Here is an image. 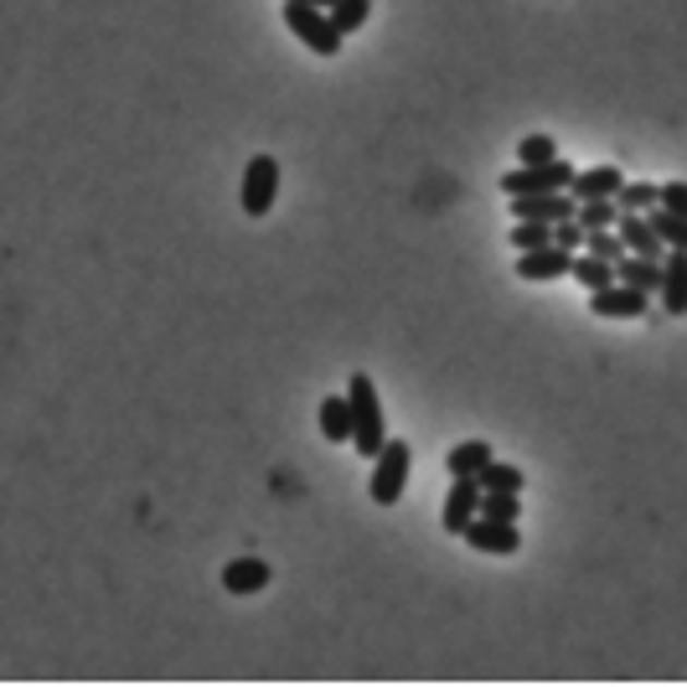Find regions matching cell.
Returning a JSON list of instances; mask_svg holds the SVG:
<instances>
[{"label":"cell","instance_id":"1","mask_svg":"<svg viewBox=\"0 0 687 687\" xmlns=\"http://www.w3.org/2000/svg\"><path fill=\"white\" fill-rule=\"evenodd\" d=\"M347 403H352V445H357V455H362V460H373V455L388 445V419H383V398H377L373 377L352 373Z\"/></svg>","mask_w":687,"mask_h":687},{"label":"cell","instance_id":"2","mask_svg":"<svg viewBox=\"0 0 687 687\" xmlns=\"http://www.w3.org/2000/svg\"><path fill=\"white\" fill-rule=\"evenodd\" d=\"M285 26H290L294 37L311 47L315 58H341V47H347V37L332 26V11H321V5H300V0H285Z\"/></svg>","mask_w":687,"mask_h":687},{"label":"cell","instance_id":"3","mask_svg":"<svg viewBox=\"0 0 687 687\" xmlns=\"http://www.w3.org/2000/svg\"><path fill=\"white\" fill-rule=\"evenodd\" d=\"M409 466H413V450L409 439H388L383 450L373 455V502L377 507H398V496L409 486Z\"/></svg>","mask_w":687,"mask_h":687},{"label":"cell","instance_id":"4","mask_svg":"<svg viewBox=\"0 0 687 687\" xmlns=\"http://www.w3.org/2000/svg\"><path fill=\"white\" fill-rule=\"evenodd\" d=\"M569 181H574V166L564 156H553V160H538V166H517V171H507V177H502V192L507 196L569 192Z\"/></svg>","mask_w":687,"mask_h":687},{"label":"cell","instance_id":"5","mask_svg":"<svg viewBox=\"0 0 687 687\" xmlns=\"http://www.w3.org/2000/svg\"><path fill=\"white\" fill-rule=\"evenodd\" d=\"M275 196H279V160L275 156H254L249 166H243V192H238L243 213L269 217L275 213Z\"/></svg>","mask_w":687,"mask_h":687},{"label":"cell","instance_id":"6","mask_svg":"<svg viewBox=\"0 0 687 687\" xmlns=\"http://www.w3.org/2000/svg\"><path fill=\"white\" fill-rule=\"evenodd\" d=\"M589 311L610 315V321H636V315H651V294L615 279V285H605V290H589Z\"/></svg>","mask_w":687,"mask_h":687},{"label":"cell","instance_id":"7","mask_svg":"<svg viewBox=\"0 0 687 687\" xmlns=\"http://www.w3.org/2000/svg\"><path fill=\"white\" fill-rule=\"evenodd\" d=\"M460 538H466L475 553H517V549H522V532H517V522H496V517H481V511L466 522V532H460Z\"/></svg>","mask_w":687,"mask_h":687},{"label":"cell","instance_id":"8","mask_svg":"<svg viewBox=\"0 0 687 687\" xmlns=\"http://www.w3.org/2000/svg\"><path fill=\"white\" fill-rule=\"evenodd\" d=\"M475 511H481V481H475V475H455L450 496H445V507H439V522H445V532H455V538H460Z\"/></svg>","mask_w":687,"mask_h":687},{"label":"cell","instance_id":"9","mask_svg":"<svg viewBox=\"0 0 687 687\" xmlns=\"http://www.w3.org/2000/svg\"><path fill=\"white\" fill-rule=\"evenodd\" d=\"M574 202L569 192H538V196H511V217L517 222H564L574 217Z\"/></svg>","mask_w":687,"mask_h":687},{"label":"cell","instance_id":"10","mask_svg":"<svg viewBox=\"0 0 687 687\" xmlns=\"http://www.w3.org/2000/svg\"><path fill=\"white\" fill-rule=\"evenodd\" d=\"M569 264H574L569 249L549 243V249H528V254H517V275L543 285V279H569Z\"/></svg>","mask_w":687,"mask_h":687},{"label":"cell","instance_id":"11","mask_svg":"<svg viewBox=\"0 0 687 687\" xmlns=\"http://www.w3.org/2000/svg\"><path fill=\"white\" fill-rule=\"evenodd\" d=\"M662 311L687 315V249H667L662 254Z\"/></svg>","mask_w":687,"mask_h":687},{"label":"cell","instance_id":"12","mask_svg":"<svg viewBox=\"0 0 687 687\" xmlns=\"http://www.w3.org/2000/svg\"><path fill=\"white\" fill-rule=\"evenodd\" d=\"M615 233H620V243H626L630 254H641V258H662V254H667V243L656 238V228L647 222V213H620V217H615Z\"/></svg>","mask_w":687,"mask_h":687},{"label":"cell","instance_id":"13","mask_svg":"<svg viewBox=\"0 0 687 687\" xmlns=\"http://www.w3.org/2000/svg\"><path fill=\"white\" fill-rule=\"evenodd\" d=\"M269 579H275V569L264 558H233L222 569V589L228 594H258V589H269Z\"/></svg>","mask_w":687,"mask_h":687},{"label":"cell","instance_id":"14","mask_svg":"<svg viewBox=\"0 0 687 687\" xmlns=\"http://www.w3.org/2000/svg\"><path fill=\"white\" fill-rule=\"evenodd\" d=\"M620 171L615 166H589V171H574V181H569V196L574 202H589V196H615L620 192Z\"/></svg>","mask_w":687,"mask_h":687},{"label":"cell","instance_id":"15","mask_svg":"<svg viewBox=\"0 0 687 687\" xmlns=\"http://www.w3.org/2000/svg\"><path fill=\"white\" fill-rule=\"evenodd\" d=\"M615 279H620V285H636V290H647V294H656V290H662V258L626 254L620 264H615Z\"/></svg>","mask_w":687,"mask_h":687},{"label":"cell","instance_id":"16","mask_svg":"<svg viewBox=\"0 0 687 687\" xmlns=\"http://www.w3.org/2000/svg\"><path fill=\"white\" fill-rule=\"evenodd\" d=\"M321 434L332 445H352V403L347 398H321Z\"/></svg>","mask_w":687,"mask_h":687},{"label":"cell","instance_id":"17","mask_svg":"<svg viewBox=\"0 0 687 687\" xmlns=\"http://www.w3.org/2000/svg\"><path fill=\"white\" fill-rule=\"evenodd\" d=\"M569 279H579L584 290H605V285H615V264L579 249V254H574V264H569Z\"/></svg>","mask_w":687,"mask_h":687},{"label":"cell","instance_id":"18","mask_svg":"<svg viewBox=\"0 0 687 687\" xmlns=\"http://www.w3.org/2000/svg\"><path fill=\"white\" fill-rule=\"evenodd\" d=\"M475 481H481V491H522V486H528L522 466H507V460H496V455H491L486 466L475 471Z\"/></svg>","mask_w":687,"mask_h":687},{"label":"cell","instance_id":"19","mask_svg":"<svg viewBox=\"0 0 687 687\" xmlns=\"http://www.w3.org/2000/svg\"><path fill=\"white\" fill-rule=\"evenodd\" d=\"M486 460H491L486 439H466V445H455V450L445 455V471H450V475H475Z\"/></svg>","mask_w":687,"mask_h":687},{"label":"cell","instance_id":"20","mask_svg":"<svg viewBox=\"0 0 687 687\" xmlns=\"http://www.w3.org/2000/svg\"><path fill=\"white\" fill-rule=\"evenodd\" d=\"M615 217H620V207H615V196H589V202H579L574 207V222L579 228H615Z\"/></svg>","mask_w":687,"mask_h":687},{"label":"cell","instance_id":"21","mask_svg":"<svg viewBox=\"0 0 687 687\" xmlns=\"http://www.w3.org/2000/svg\"><path fill=\"white\" fill-rule=\"evenodd\" d=\"M647 222L656 228V238H662L667 249H687V217H677L672 207H662V202H656V207L647 213Z\"/></svg>","mask_w":687,"mask_h":687},{"label":"cell","instance_id":"22","mask_svg":"<svg viewBox=\"0 0 687 687\" xmlns=\"http://www.w3.org/2000/svg\"><path fill=\"white\" fill-rule=\"evenodd\" d=\"M656 196H662V186H651V181H620L615 207H620V213H651V207H656Z\"/></svg>","mask_w":687,"mask_h":687},{"label":"cell","instance_id":"23","mask_svg":"<svg viewBox=\"0 0 687 687\" xmlns=\"http://www.w3.org/2000/svg\"><path fill=\"white\" fill-rule=\"evenodd\" d=\"M481 517L517 522V517H522V491H481Z\"/></svg>","mask_w":687,"mask_h":687},{"label":"cell","instance_id":"24","mask_svg":"<svg viewBox=\"0 0 687 687\" xmlns=\"http://www.w3.org/2000/svg\"><path fill=\"white\" fill-rule=\"evenodd\" d=\"M367 16H373V0H336L332 5V26L341 37H352L357 26H367Z\"/></svg>","mask_w":687,"mask_h":687},{"label":"cell","instance_id":"25","mask_svg":"<svg viewBox=\"0 0 687 687\" xmlns=\"http://www.w3.org/2000/svg\"><path fill=\"white\" fill-rule=\"evenodd\" d=\"M584 254L610 258V264H620V258H626L630 249L620 243V233H615V228H589V233H584Z\"/></svg>","mask_w":687,"mask_h":687},{"label":"cell","instance_id":"26","mask_svg":"<svg viewBox=\"0 0 687 687\" xmlns=\"http://www.w3.org/2000/svg\"><path fill=\"white\" fill-rule=\"evenodd\" d=\"M511 243H517V254H528V249H549V243H553V222H517V228H511Z\"/></svg>","mask_w":687,"mask_h":687},{"label":"cell","instance_id":"27","mask_svg":"<svg viewBox=\"0 0 687 687\" xmlns=\"http://www.w3.org/2000/svg\"><path fill=\"white\" fill-rule=\"evenodd\" d=\"M553 156H558V145H553L549 135H528L517 145V160H522V166H538V160H553Z\"/></svg>","mask_w":687,"mask_h":687},{"label":"cell","instance_id":"28","mask_svg":"<svg viewBox=\"0 0 687 687\" xmlns=\"http://www.w3.org/2000/svg\"><path fill=\"white\" fill-rule=\"evenodd\" d=\"M553 243L569 249V254H579V249H584V228H579L574 217H564V222H553Z\"/></svg>","mask_w":687,"mask_h":687},{"label":"cell","instance_id":"29","mask_svg":"<svg viewBox=\"0 0 687 687\" xmlns=\"http://www.w3.org/2000/svg\"><path fill=\"white\" fill-rule=\"evenodd\" d=\"M656 202H662V207H672V213H677V217H687V181H667V186H662V196H656Z\"/></svg>","mask_w":687,"mask_h":687},{"label":"cell","instance_id":"30","mask_svg":"<svg viewBox=\"0 0 687 687\" xmlns=\"http://www.w3.org/2000/svg\"><path fill=\"white\" fill-rule=\"evenodd\" d=\"M300 5H321V11H332L336 0H300Z\"/></svg>","mask_w":687,"mask_h":687}]
</instances>
